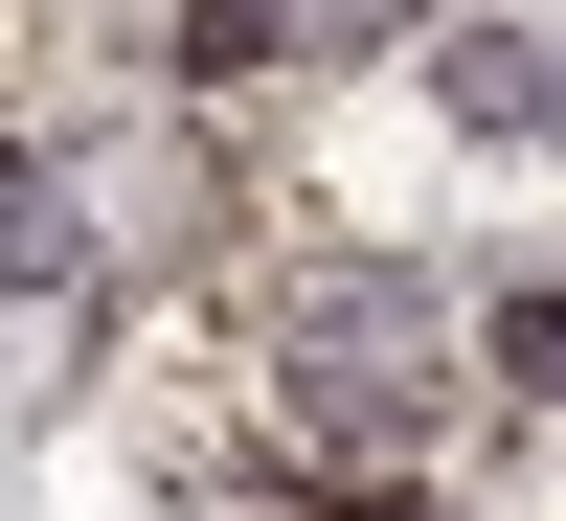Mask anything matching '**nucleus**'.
I'll return each instance as SVG.
<instances>
[{"label":"nucleus","mask_w":566,"mask_h":521,"mask_svg":"<svg viewBox=\"0 0 566 521\" xmlns=\"http://www.w3.org/2000/svg\"><path fill=\"white\" fill-rule=\"evenodd\" d=\"M250 431L295 454L317 499H408L453 431H476V295L386 250H317L250 295Z\"/></svg>","instance_id":"obj_1"}]
</instances>
